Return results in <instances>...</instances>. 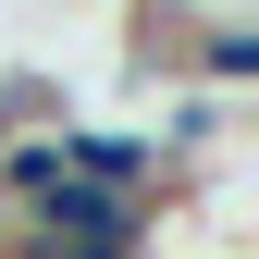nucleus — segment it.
<instances>
[{
    "label": "nucleus",
    "instance_id": "obj_1",
    "mask_svg": "<svg viewBox=\"0 0 259 259\" xmlns=\"http://www.w3.org/2000/svg\"><path fill=\"white\" fill-rule=\"evenodd\" d=\"M148 222H160V198H123V185L50 173L37 198H25V222H13V247H0V259H148Z\"/></svg>",
    "mask_w": 259,
    "mask_h": 259
},
{
    "label": "nucleus",
    "instance_id": "obj_2",
    "mask_svg": "<svg viewBox=\"0 0 259 259\" xmlns=\"http://www.w3.org/2000/svg\"><path fill=\"white\" fill-rule=\"evenodd\" d=\"M185 74L222 87V99H235V87H259V13H247V25H185Z\"/></svg>",
    "mask_w": 259,
    "mask_h": 259
}]
</instances>
